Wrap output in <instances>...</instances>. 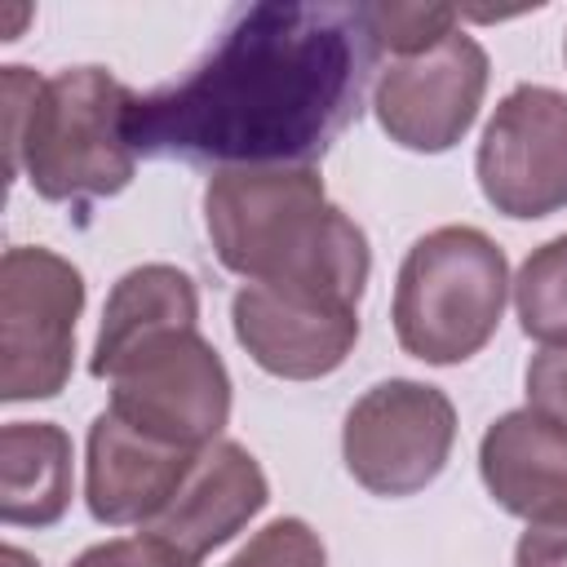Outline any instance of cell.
Listing matches in <instances>:
<instances>
[{"label":"cell","instance_id":"cell-22","mask_svg":"<svg viewBox=\"0 0 567 567\" xmlns=\"http://www.w3.org/2000/svg\"><path fill=\"white\" fill-rule=\"evenodd\" d=\"M0 567H40V563H35L27 549H18V545H4V549H0Z\"/></svg>","mask_w":567,"mask_h":567},{"label":"cell","instance_id":"cell-7","mask_svg":"<svg viewBox=\"0 0 567 567\" xmlns=\"http://www.w3.org/2000/svg\"><path fill=\"white\" fill-rule=\"evenodd\" d=\"M456 443V408L439 385L390 377L363 390L341 421V461L372 496L425 492Z\"/></svg>","mask_w":567,"mask_h":567},{"label":"cell","instance_id":"cell-2","mask_svg":"<svg viewBox=\"0 0 567 567\" xmlns=\"http://www.w3.org/2000/svg\"><path fill=\"white\" fill-rule=\"evenodd\" d=\"M204 226L217 261L248 284L363 301L372 248L328 199L319 168H217L204 186Z\"/></svg>","mask_w":567,"mask_h":567},{"label":"cell","instance_id":"cell-12","mask_svg":"<svg viewBox=\"0 0 567 567\" xmlns=\"http://www.w3.org/2000/svg\"><path fill=\"white\" fill-rule=\"evenodd\" d=\"M266 501H270V483H266L261 461L244 443L217 439L195 456L168 509L142 532L168 540L177 554L199 563L226 540H235L266 509Z\"/></svg>","mask_w":567,"mask_h":567},{"label":"cell","instance_id":"cell-20","mask_svg":"<svg viewBox=\"0 0 567 567\" xmlns=\"http://www.w3.org/2000/svg\"><path fill=\"white\" fill-rule=\"evenodd\" d=\"M523 390H527V408L567 425V346H545L527 359L523 372Z\"/></svg>","mask_w":567,"mask_h":567},{"label":"cell","instance_id":"cell-16","mask_svg":"<svg viewBox=\"0 0 567 567\" xmlns=\"http://www.w3.org/2000/svg\"><path fill=\"white\" fill-rule=\"evenodd\" d=\"M514 310L523 337L567 346V235H554L527 252L514 275Z\"/></svg>","mask_w":567,"mask_h":567},{"label":"cell","instance_id":"cell-19","mask_svg":"<svg viewBox=\"0 0 567 567\" xmlns=\"http://www.w3.org/2000/svg\"><path fill=\"white\" fill-rule=\"evenodd\" d=\"M71 567H199V563L177 554L168 540L137 532V536H115V540L89 545Z\"/></svg>","mask_w":567,"mask_h":567},{"label":"cell","instance_id":"cell-3","mask_svg":"<svg viewBox=\"0 0 567 567\" xmlns=\"http://www.w3.org/2000/svg\"><path fill=\"white\" fill-rule=\"evenodd\" d=\"M133 89L106 66H66L35 75L31 66L0 71L9 177H27L49 204L111 199L133 182L137 151L128 142Z\"/></svg>","mask_w":567,"mask_h":567},{"label":"cell","instance_id":"cell-14","mask_svg":"<svg viewBox=\"0 0 567 567\" xmlns=\"http://www.w3.org/2000/svg\"><path fill=\"white\" fill-rule=\"evenodd\" d=\"M71 434L53 421H9L0 430V518L9 527H53L71 509Z\"/></svg>","mask_w":567,"mask_h":567},{"label":"cell","instance_id":"cell-6","mask_svg":"<svg viewBox=\"0 0 567 567\" xmlns=\"http://www.w3.org/2000/svg\"><path fill=\"white\" fill-rule=\"evenodd\" d=\"M84 275L40 244L0 257V399L31 403L66 390L75 368V319Z\"/></svg>","mask_w":567,"mask_h":567},{"label":"cell","instance_id":"cell-23","mask_svg":"<svg viewBox=\"0 0 567 567\" xmlns=\"http://www.w3.org/2000/svg\"><path fill=\"white\" fill-rule=\"evenodd\" d=\"M563 53H567V40H563Z\"/></svg>","mask_w":567,"mask_h":567},{"label":"cell","instance_id":"cell-15","mask_svg":"<svg viewBox=\"0 0 567 567\" xmlns=\"http://www.w3.org/2000/svg\"><path fill=\"white\" fill-rule=\"evenodd\" d=\"M195 323H199V288L182 266H168V261L133 266L115 279L102 306L89 372L97 377L120 350H128L133 341L159 328H195Z\"/></svg>","mask_w":567,"mask_h":567},{"label":"cell","instance_id":"cell-8","mask_svg":"<svg viewBox=\"0 0 567 567\" xmlns=\"http://www.w3.org/2000/svg\"><path fill=\"white\" fill-rule=\"evenodd\" d=\"M487 93V49L470 31H447L443 40L385 58L372 80V115L381 133L416 155L452 151L478 120Z\"/></svg>","mask_w":567,"mask_h":567},{"label":"cell","instance_id":"cell-5","mask_svg":"<svg viewBox=\"0 0 567 567\" xmlns=\"http://www.w3.org/2000/svg\"><path fill=\"white\" fill-rule=\"evenodd\" d=\"M97 381H111V412L177 447H208L230 421V372L195 328H159L120 350Z\"/></svg>","mask_w":567,"mask_h":567},{"label":"cell","instance_id":"cell-9","mask_svg":"<svg viewBox=\"0 0 567 567\" xmlns=\"http://www.w3.org/2000/svg\"><path fill=\"white\" fill-rule=\"evenodd\" d=\"M483 199L514 221L567 208V93L549 84H514L474 155Z\"/></svg>","mask_w":567,"mask_h":567},{"label":"cell","instance_id":"cell-13","mask_svg":"<svg viewBox=\"0 0 567 567\" xmlns=\"http://www.w3.org/2000/svg\"><path fill=\"white\" fill-rule=\"evenodd\" d=\"M478 474L487 496L514 518H545L567 505V425L514 408L478 439Z\"/></svg>","mask_w":567,"mask_h":567},{"label":"cell","instance_id":"cell-4","mask_svg":"<svg viewBox=\"0 0 567 567\" xmlns=\"http://www.w3.org/2000/svg\"><path fill=\"white\" fill-rule=\"evenodd\" d=\"M509 257L478 226H439L421 235L394 279V337L403 354L452 368L474 359L501 328L509 301Z\"/></svg>","mask_w":567,"mask_h":567},{"label":"cell","instance_id":"cell-18","mask_svg":"<svg viewBox=\"0 0 567 567\" xmlns=\"http://www.w3.org/2000/svg\"><path fill=\"white\" fill-rule=\"evenodd\" d=\"M226 567H328V549L306 518H275Z\"/></svg>","mask_w":567,"mask_h":567},{"label":"cell","instance_id":"cell-11","mask_svg":"<svg viewBox=\"0 0 567 567\" xmlns=\"http://www.w3.org/2000/svg\"><path fill=\"white\" fill-rule=\"evenodd\" d=\"M199 452L204 447H177L155 434H142L111 408L97 412L89 425L84 456L89 514L106 527H151L186 483Z\"/></svg>","mask_w":567,"mask_h":567},{"label":"cell","instance_id":"cell-1","mask_svg":"<svg viewBox=\"0 0 567 567\" xmlns=\"http://www.w3.org/2000/svg\"><path fill=\"white\" fill-rule=\"evenodd\" d=\"M377 66L363 4H248L182 80L133 97L128 142L213 173L315 168L359 120Z\"/></svg>","mask_w":567,"mask_h":567},{"label":"cell","instance_id":"cell-10","mask_svg":"<svg viewBox=\"0 0 567 567\" xmlns=\"http://www.w3.org/2000/svg\"><path fill=\"white\" fill-rule=\"evenodd\" d=\"M230 328L261 372L319 381L350 359L359 341V306L297 288L244 284L230 297Z\"/></svg>","mask_w":567,"mask_h":567},{"label":"cell","instance_id":"cell-21","mask_svg":"<svg viewBox=\"0 0 567 567\" xmlns=\"http://www.w3.org/2000/svg\"><path fill=\"white\" fill-rule=\"evenodd\" d=\"M514 567H567V505L527 523L514 545Z\"/></svg>","mask_w":567,"mask_h":567},{"label":"cell","instance_id":"cell-17","mask_svg":"<svg viewBox=\"0 0 567 567\" xmlns=\"http://www.w3.org/2000/svg\"><path fill=\"white\" fill-rule=\"evenodd\" d=\"M363 13H368L372 44H377L381 62L416 53L461 27V13L447 4H385L381 0V4H363Z\"/></svg>","mask_w":567,"mask_h":567}]
</instances>
